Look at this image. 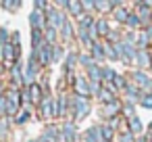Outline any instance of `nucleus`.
Here are the masks:
<instances>
[{
  "mask_svg": "<svg viewBox=\"0 0 152 142\" xmlns=\"http://www.w3.org/2000/svg\"><path fill=\"white\" fill-rule=\"evenodd\" d=\"M40 107V115L44 119H50V117H56V98H52L50 94H46L42 98V102L38 104Z\"/></svg>",
  "mask_w": 152,
  "mask_h": 142,
  "instance_id": "1",
  "label": "nucleus"
},
{
  "mask_svg": "<svg viewBox=\"0 0 152 142\" xmlns=\"http://www.w3.org/2000/svg\"><path fill=\"white\" fill-rule=\"evenodd\" d=\"M0 57H2V61H4V65H7V67H13V65H15V61H19L21 52H19L11 42H7L2 48H0Z\"/></svg>",
  "mask_w": 152,
  "mask_h": 142,
  "instance_id": "2",
  "label": "nucleus"
},
{
  "mask_svg": "<svg viewBox=\"0 0 152 142\" xmlns=\"http://www.w3.org/2000/svg\"><path fill=\"white\" fill-rule=\"evenodd\" d=\"M73 92H75V96L88 98V96L92 94V90H90V79H86V77H81V75H75V79H73Z\"/></svg>",
  "mask_w": 152,
  "mask_h": 142,
  "instance_id": "3",
  "label": "nucleus"
},
{
  "mask_svg": "<svg viewBox=\"0 0 152 142\" xmlns=\"http://www.w3.org/2000/svg\"><path fill=\"white\" fill-rule=\"evenodd\" d=\"M25 94H27V102H31V104H40L42 102V98L46 96V92H44V88L40 86V84H29L27 86V90H25Z\"/></svg>",
  "mask_w": 152,
  "mask_h": 142,
  "instance_id": "4",
  "label": "nucleus"
},
{
  "mask_svg": "<svg viewBox=\"0 0 152 142\" xmlns=\"http://www.w3.org/2000/svg\"><path fill=\"white\" fill-rule=\"evenodd\" d=\"M73 109H75V121H81V119L90 113V102H88V98L75 96V98H73Z\"/></svg>",
  "mask_w": 152,
  "mask_h": 142,
  "instance_id": "5",
  "label": "nucleus"
},
{
  "mask_svg": "<svg viewBox=\"0 0 152 142\" xmlns=\"http://www.w3.org/2000/svg\"><path fill=\"white\" fill-rule=\"evenodd\" d=\"M36 57H38V63H40L42 67L50 65V63H52V44L44 42V44H42V48L36 52Z\"/></svg>",
  "mask_w": 152,
  "mask_h": 142,
  "instance_id": "6",
  "label": "nucleus"
},
{
  "mask_svg": "<svg viewBox=\"0 0 152 142\" xmlns=\"http://www.w3.org/2000/svg\"><path fill=\"white\" fill-rule=\"evenodd\" d=\"M131 82L137 86V88H144V90H148V88H152V79L140 69V71H135L133 75H131Z\"/></svg>",
  "mask_w": 152,
  "mask_h": 142,
  "instance_id": "7",
  "label": "nucleus"
},
{
  "mask_svg": "<svg viewBox=\"0 0 152 142\" xmlns=\"http://www.w3.org/2000/svg\"><path fill=\"white\" fill-rule=\"evenodd\" d=\"M119 111H121V102L115 98L113 102H106V104L102 107V117H106V119L119 117Z\"/></svg>",
  "mask_w": 152,
  "mask_h": 142,
  "instance_id": "8",
  "label": "nucleus"
},
{
  "mask_svg": "<svg viewBox=\"0 0 152 142\" xmlns=\"http://www.w3.org/2000/svg\"><path fill=\"white\" fill-rule=\"evenodd\" d=\"M48 21H50V27L54 29H61L63 23H65V15L56 9H48Z\"/></svg>",
  "mask_w": 152,
  "mask_h": 142,
  "instance_id": "9",
  "label": "nucleus"
},
{
  "mask_svg": "<svg viewBox=\"0 0 152 142\" xmlns=\"http://www.w3.org/2000/svg\"><path fill=\"white\" fill-rule=\"evenodd\" d=\"M29 21H31V27H34V29H42V32L46 29V17H44L42 11L36 9V11L29 15Z\"/></svg>",
  "mask_w": 152,
  "mask_h": 142,
  "instance_id": "10",
  "label": "nucleus"
},
{
  "mask_svg": "<svg viewBox=\"0 0 152 142\" xmlns=\"http://www.w3.org/2000/svg\"><path fill=\"white\" fill-rule=\"evenodd\" d=\"M61 136H63V142H77L75 125H73V123H65V125L61 127Z\"/></svg>",
  "mask_w": 152,
  "mask_h": 142,
  "instance_id": "11",
  "label": "nucleus"
},
{
  "mask_svg": "<svg viewBox=\"0 0 152 142\" xmlns=\"http://www.w3.org/2000/svg\"><path fill=\"white\" fill-rule=\"evenodd\" d=\"M135 63H137V67H140V69L150 67V65H152V57H150V52H148V50H144V48H140V50H137V54H135Z\"/></svg>",
  "mask_w": 152,
  "mask_h": 142,
  "instance_id": "12",
  "label": "nucleus"
},
{
  "mask_svg": "<svg viewBox=\"0 0 152 142\" xmlns=\"http://www.w3.org/2000/svg\"><path fill=\"white\" fill-rule=\"evenodd\" d=\"M69 111V100H67V94H58L56 96V117H65Z\"/></svg>",
  "mask_w": 152,
  "mask_h": 142,
  "instance_id": "13",
  "label": "nucleus"
},
{
  "mask_svg": "<svg viewBox=\"0 0 152 142\" xmlns=\"http://www.w3.org/2000/svg\"><path fill=\"white\" fill-rule=\"evenodd\" d=\"M86 71H88L90 82H96V84H100V82H102V67H100L98 63H94V65H92V67H88Z\"/></svg>",
  "mask_w": 152,
  "mask_h": 142,
  "instance_id": "14",
  "label": "nucleus"
},
{
  "mask_svg": "<svg viewBox=\"0 0 152 142\" xmlns=\"http://www.w3.org/2000/svg\"><path fill=\"white\" fill-rule=\"evenodd\" d=\"M11 75H13V77H11V79H13V86L19 88V86L23 84V69H21V63H15V65L11 67Z\"/></svg>",
  "mask_w": 152,
  "mask_h": 142,
  "instance_id": "15",
  "label": "nucleus"
},
{
  "mask_svg": "<svg viewBox=\"0 0 152 142\" xmlns=\"http://www.w3.org/2000/svg\"><path fill=\"white\" fill-rule=\"evenodd\" d=\"M44 44V32L42 29H34L31 32V46H34V52H38Z\"/></svg>",
  "mask_w": 152,
  "mask_h": 142,
  "instance_id": "16",
  "label": "nucleus"
},
{
  "mask_svg": "<svg viewBox=\"0 0 152 142\" xmlns=\"http://www.w3.org/2000/svg\"><path fill=\"white\" fill-rule=\"evenodd\" d=\"M67 9L73 17H81V11H83V2L81 0H69L67 2Z\"/></svg>",
  "mask_w": 152,
  "mask_h": 142,
  "instance_id": "17",
  "label": "nucleus"
},
{
  "mask_svg": "<svg viewBox=\"0 0 152 142\" xmlns=\"http://www.w3.org/2000/svg\"><path fill=\"white\" fill-rule=\"evenodd\" d=\"M92 59L96 61V63H102L106 57H104V46L102 44H98V42H94L92 44Z\"/></svg>",
  "mask_w": 152,
  "mask_h": 142,
  "instance_id": "18",
  "label": "nucleus"
},
{
  "mask_svg": "<svg viewBox=\"0 0 152 142\" xmlns=\"http://www.w3.org/2000/svg\"><path fill=\"white\" fill-rule=\"evenodd\" d=\"M83 142H102V136H100V129H98V125H96V127H90V129L86 132V138H83Z\"/></svg>",
  "mask_w": 152,
  "mask_h": 142,
  "instance_id": "19",
  "label": "nucleus"
},
{
  "mask_svg": "<svg viewBox=\"0 0 152 142\" xmlns=\"http://www.w3.org/2000/svg\"><path fill=\"white\" fill-rule=\"evenodd\" d=\"M123 92H125L131 100H140V98H142V96H140V88H137L135 84H127V86L123 88Z\"/></svg>",
  "mask_w": 152,
  "mask_h": 142,
  "instance_id": "20",
  "label": "nucleus"
},
{
  "mask_svg": "<svg viewBox=\"0 0 152 142\" xmlns=\"http://www.w3.org/2000/svg\"><path fill=\"white\" fill-rule=\"evenodd\" d=\"M127 123H129V132H131L133 136L142 134V129H144V127H142V121H140L135 115H133V117H129V121H127Z\"/></svg>",
  "mask_w": 152,
  "mask_h": 142,
  "instance_id": "21",
  "label": "nucleus"
},
{
  "mask_svg": "<svg viewBox=\"0 0 152 142\" xmlns=\"http://www.w3.org/2000/svg\"><path fill=\"white\" fill-rule=\"evenodd\" d=\"M102 46H104V57H108L110 61L119 59V54H117V48H115V42H106V44H102Z\"/></svg>",
  "mask_w": 152,
  "mask_h": 142,
  "instance_id": "22",
  "label": "nucleus"
},
{
  "mask_svg": "<svg viewBox=\"0 0 152 142\" xmlns=\"http://www.w3.org/2000/svg\"><path fill=\"white\" fill-rule=\"evenodd\" d=\"M98 98H100V100H102V102L106 104V102H113V100H115L117 96H115L113 92H108L106 88H100V92H98Z\"/></svg>",
  "mask_w": 152,
  "mask_h": 142,
  "instance_id": "23",
  "label": "nucleus"
},
{
  "mask_svg": "<svg viewBox=\"0 0 152 142\" xmlns=\"http://www.w3.org/2000/svg\"><path fill=\"white\" fill-rule=\"evenodd\" d=\"M98 129H100V136H102V140H108V142L113 140V134H115V132H113V125H100Z\"/></svg>",
  "mask_w": 152,
  "mask_h": 142,
  "instance_id": "24",
  "label": "nucleus"
},
{
  "mask_svg": "<svg viewBox=\"0 0 152 142\" xmlns=\"http://www.w3.org/2000/svg\"><path fill=\"white\" fill-rule=\"evenodd\" d=\"M127 17H129L127 9H123V7H117V9H115V19H117V21H123V23H125Z\"/></svg>",
  "mask_w": 152,
  "mask_h": 142,
  "instance_id": "25",
  "label": "nucleus"
},
{
  "mask_svg": "<svg viewBox=\"0 0 152 142\" xmlns=\"http://www.w3.org/2000/svg\"><path fill=\"white\" fill-rule=\"evenodd\" d=\"M94 27H96V32H98V36H108V25H106V21H96L94 23Z\"/></svg>",
  "mask_w": 152,
  "mask_h": 142,
  "instance_id": "26",
  "label": "nucleus"
},
{
  "mask_svg": "<svg viewBox=\"0 0 152 142\" xmlns=\"http://www.w3.org/2000/svg\"><path fill=\"white\" fill-rule=\"evenodd\" d=\"M117 73L110 69V67H102V82H115Z\"/></svg>",
  "mask_w": 152,
  "mask_h": 142,
  "instance_id": "27",
  "label": "nucleus"
},
{
  "mask_svg": "<svg viewBox=\"0 0 152 142\" xmlns=\"http://www.w3.org/2000/svg\"><path fill=\"white\" fill-rule=\"evenodd\" d=\"M2 7L7 11H17L21 7V0H2Z\"/></svg>",
  "mask_w": 152,
  "mask_h": 142,
  "instance_id": "28",
  "label": "nucleus"
},
{
  "mask_svg": "<svg viewBox=\"0 0 152 142\" xmlns=\"http://www.w3.org/2000/svg\"><path fill=\"white\" fill-rule=\"evenodd\" d=\"M61 32H63V38H71V36H73V25H71V23L65 19V23H63Z\"/></svg>",
  "mask_w": 152,
  "mask_h": 142,
  "instance_id": "29",
  "label": "nucleus"
},
{
  "mask_svg": "<svg viewBox=\"0 0 152 142\" xmlns=\"http://www.w3.org/2000/svg\"><path fill=\"white\" fill-rule=\"evenodd\" d=\"M125 23H127L129 27H140V23H142V21H140V17H137V15H131V13H129V17H127V21H125Z\"/></svg>",
  "mask_w": 152,
  "mask_h": 142,
  "instance_id": "30",
  "label": "nucleus"
},
{
  "mask_svg": "<svg viewBox=\"0 0 152 142\" xmlns=\"http://www.w3.org/2000/svg\"><path fill=\"white\" fill-rule=\"evenodd\" d=\"M79 63H81V65H83V67L88 69V67H92V65H94L96 61H94L92 57H88V54H81V57H79Z\"/></svg>",
  "mask_w": 152,
  "mask_h": 142,
  "instance_id": "31",
  "label": "nucleus"
},
{
  "mask_svg": "<svg viewBox=\"0 0 152 142\" xmlns=\"http://www.w3.org/2000/svg\"><path fill=\"white\" fill-rule=\"evenodd\" d=\"M7 107H9V100H7V96L2 94V96H0V117L7 115Z\"/></svg>",
  "mask_w": 152,
  "mask_h": 142,
  "instance_id": "32",
  "label": "nucleus"
},
{
  "mask_svg": "<svg viewBox=\"0 0 152 142\" xmlns=\"http://www.w3.org/2000/svg\"><path fill=\"white\" fill-rule=\"evenodd\" d=\"M140 102H142V107H146V109H152V94H146V96H142V98H140Z\"/></svg>",
  "mask_w": 152,
  "mask_h": 142,
  "instance_id": "33",
  "label": "nucleus"
},
{
  "mask_svg": "<svg viewBox=\"0 0 152 142\" xmlns=\"http://www.w3.org/2000/svg\"><path fill=\"white\" fill-rule=\"evenodd\" d=\"M75 59H77L75 54H69V57H67V71H71V69H73V65H75Z\"/></svg>",
  "mask_w": 152,
  "mask_h": 142,
  "instance_id": "34",
  "label": "nucleus"
},
{
  "mask_svg": "<svg viewBox=\"0 0 152 142\" xmlns=\"http://www.w3.org/2000/svg\"><path fill=\"white\" fill-rule=\"evenodd\" d=\"M123 115H125L127 119L133 117V107H131V104H125V107H123Z\"/></svg>",
  "mask_w": 152,
  "mask_h": 142,
  "instance_id": "35",
  "label": "nucleus"
},
{
  "mask_svg": "<svg viewBox=\"0 0 152 142\" xmlns=\"http://www.w3.org/2000/svg\"><path fill=\"white\" fill-rule=\"evenodd\" d=\"M121 142H135V140H133V134H131V132L121 134Z\"/></svg>",
  "mask_w": 152,
  "mask_h": 142,
  "instance_id": "36",
  "label": "nucleus"
},
{
  "mask_svg": "<svg viewBox=\"0 0 152 142\" xmlns=\"http://www.w3.org/2000/svg\"><path fill=\"white\" fill-rule=\"evenodd\" d=\"M4 134H7V121L0 117V140H2V136H4Z\"/></svg>",
  "mask_w": 152,
  "mask_h": 142,
  "instance_id": "37",
  "label": "nucleus"
},
{
  "mask_svg": "<svg viewBox=\"0 0 152 142\" xmlns=\"http://www.w3.org/2000/svg\"><path fill=\"white\" fill-rule=\"evenodd\" d=\"M29 119V113L25 111V113H21V115H17V123H25Z\"/></svg>",
  "mask_w": 152,
  "mask_h": 142,
  "instance_id": "38",
  "label": "nucleus"
},
{
  "mask_svg": "<svg viewBox=\"0 0 152 142\" xmlns=\"http://www.w3.org/2000/svg\"><path fill=\"white\" fill-rule=\"evenodd\" d=\"M34 2H36V9L38 11H44L46 9V0H34Z\"/></svg>",
  "mask_w": 152,
  "mask_h": 142,
  "instance_id": "39",
  "label": "nucleus"
},
{
  "mask_svg": "<svg viewBox=\"0 0 152 142\" xmlns=\"http://www.w3.org/2000/svg\"><path fill=\"white\" fill-rule=\"evenodd\" d=\"M56 2H58L61 7H67V2H69V0H56Z\"/></svg>",
  "mask_w": 152,
  "mask_h": 142,
  "instance_id": "40",
  "label": "nucleus"
},
{
  "mask_svg": "<svg viewBox=\"0 0 152 142\" xmlns=\"http://www.w3.org/2000/svg\"><path fill=\"white\" fill-rule=\"evenodd\" d=\"M146 140H148V142H152V132L148 134V138H146Z\"/></svg>",
  "mask_w": 152,
  "mask_h": 142,
  "instance_id": "41",
  "label": "nucleus"
},
{
  "mask_svg": "<svg viewBox=\"0 0 152 142\" xmlns=\"http://www.w3.org/2000/svg\"><path fill=\"white\" fill-rule=\"evenodd\" d=\"M29 142H38V140H29Z\"/></svg>",
  "mask_w": 152,
  "mask_h": 142,
  "instance_id": "42",
  "label": "nucleus"
},
{
  "mask_svg": "<svg viewBox=\"0 0 152 142\" xmlns=\"http://www.w3.org/2000/svg\"><path fill=\"white\" fill-rule=\"evenodd\" d=\"M150 132H152V123H150Z\"/></svg>",
  "mask_w": 152,
  "mask_h": 142,
  "instance_id": "43",
  "label": "nucleus"
},
{
  "mask_svg": "<svg viewBox=\"0 0 152 142\" xmlns=\"http://www.w3.org/2000/svg\"><path fill=\"white\" fill-rule=\"evenodd\" d=\"M102 142H108V140H102Z\"/></svg>",
  "mask_w": 152,
  "mask_h": 142,
  "instance_id": "44",
  "label": "nucleus"
}]
</instances>
